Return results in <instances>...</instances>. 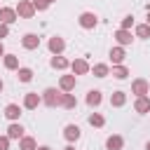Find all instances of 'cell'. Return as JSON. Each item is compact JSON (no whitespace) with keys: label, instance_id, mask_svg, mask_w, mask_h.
<instances>
[{"label":"cell","instance_id":"d4e9b609","mask_svg":"<svg viewBox=\"0 0 150 150\" xmlns=\"http://www.w3.org/2000/svg\"><path fill=\"white\" fill-rule=\"evenodd\" d=\"M19 150H38V141L33 136H23L19 141Z\"/></svg>","mask_w":150,"mask_h":150},{"label":"cell","instance_id":"d6a6232c","mask_svg":"<svg viewBox=\"0 0 150 150\" xmlns=\"http://www.w3.org/2000/svg\"><path fill=\"white\" fill-rule=\"evenodd\" d=\"M5 56V45H2V40H0V59Z\"/></svg>","mask_w":150,"mask_h":150},{"label":"cell","instance_id":"52a82bcc","mask_svg":"<svg viewBox=\"0 0 150 150\" xmlns=\"http://www.w3.org/2000/svg\"><path fill=\"white\" fill-rule=\"evenodd\" d=\"M112 38H115V42H117V45H122V47H127V45H131V42H134L131 30H127V28H117Z\"/></svg>","mask_w":150,"mask_h":150},{"label":"cell","instance_id":"3957f363","mask_svg":"<svg viewBox=\"0 0 150 150\" xmlns=\"http://www.w3.org/2000/svg\"><path fill=\"white\" fill-rule=\"evenodd\" d=\"M77 23H80L84 30H91V28L98 26V16H96L94 12H82V14L77 16Z\"/></svg>","mask_w":150,"mask_h":150},{"label":"cell","instance_id":"836d02e7","mask_svg":"<svg viewBox=\"0 0 150 150\" xmlns=\"http://www.w3.org/2000/svg\"><path fill=\"white\" fill-rule=\"evenodd\" d=\"M63 150H75V145H73V143H68V145H66Z\"/></svg>","mask_w":150,"mask_h":150},{"label":"cell","instance_id":"9c48e42d","mask_svg":"<svg viewBox=\"0 0 150 150\" xmlns=\"http://www.w3.org/2000/svg\"><path fill=\"white\" fill-rule=\"evenodd\" d=\"M80 136H82V131H80V127H77V124H66V127H63V138H66L68 143L80 141Z\"/></svg>","mask_w":150,"mask_h":150},{"label":"cell","instance_id":"2e32d148","mask_svg":"<svg viewBox=\"0 0 150 150\" xmlns=\"http://www.w3.org/2000/svg\"><path fill=\"white\" fill-rule=\"evenodd\" d=\"M124 148V138L120 134H112L105 138V150H122Z\"/></svg>","mask_w":150,"mask_h":150},{"label":"cell","instance_id":"f35d334b","mask_svg":"<svg viewBox=\"0 0 150 150\" xmlns=\"http://www.w3.org/2000/svg\"><path fill=\"white\" fill-rule=\"evenodd\" d=\"M49 2H56V0H49Z\"/></svg>","mask_w":150,"mask_h":150},{"label":"cell","instance_id":"f546056e","mask_svg":"<svg viewBox=\"0 0 150 150\" xmlns=\"http://www.w3.org/2000/svg\"><path fill=\"white\" fill-rule=\"evenodd\" d=\"M131 26H134V16H131V14L122 16V23H120V28H127V30H131Z\"/></svg>","mask_w":150,"mask_h":150},{"label":"cell","instance_id":"ac0fdd59","mask_svg":"<svg viewBox=\"0 0 150 150\" xmlns=\"http://www.w3.org/2000/svg\"><path fill=\"white\" fill-rule=\"evenodd\" d=\"M75 84H77L75 75H61V80H59V89L61 91H73Z\"/></svg>","mask_w":150,"mask_h":150},{"label":"cell","instance_id":"cb8c5ba5","mask_svg":"<svg viewBox=\"0 0 150 150\" xmlns=\"http://www.w3.org/2000/svg\"><path fill=\"white\" fill-rule=\"evenodd\" d=\"M2 63H5L7 70H19V56H14V54H5Z\"/></svg>","mask_w":150,"mask_h":150},{"label":"cell","instance_id":"7402d4cb","mask_svg":"<svg viewBox=\"0 0 150 150\" xmlns=\"http://www.w3.org/2000/svg\"><path fill=\"white\" fill-rule=\"evenodd\" d=\"M61 108H66V110H75V108H77V98H75V94H70V91H63Z\"/></svg>","mask_w":150,"mask_h":150},{"label":"cell","instance_id":"8fae6325","mask_svg":"<svg viewBox=\"0 0 150 150\" xmlns=\"http://www.w3.org/2000/svg\"><path fill=\"white\" fill-rule=\"evenodd\" d=\"M47 47H49L52 54H63V49H66V40H63L61 35H54V38H49Z\"/></svg>","mask_w":150,"mask_h":150},{"label":"cell","instance_id":"5b68a950","mask_svg":"<svg viewBox=\"0 0 150 150\" xmlns=\"http://www.w3.org/2000/svg\"><path fill=\"white\" fill-rule=\"evenodd\" d=\"M70 70H73V75H87V73H91V66L87 59H75V61H70Z\"/></svg>","mask_w":150,"mask_h":150},{"label":"cell","instance_id":"f1b7e54d","mask_svg":"<svg viewBox=\"0 0 150 150\" xmlns=\"http://www.w3.org/2000/svg\"><path fill=\"white\" fill-rule=\"evenodd\" d=\"M33 5H35V9H38V12H47L52 2H49V0H33Z\"/></svg>","mask_w":150,"mask_h":150},{"label":"cell","instance_id":"e0dca14e","mask_svg":"<svg viewBox=\"0 0 150 150\" xmlns=\"http://www.w3.org/2000/svg\"><path fill=\"white\" fill-rule=\"evenodd\" d=\"M49 66H52L54 70H66V68H70V61H68L66 56H61V54H54L52 61H49Z\"/></svg>","mask_w":150,"mask_h":150},{"label":"cell","instance_id":"83f0119b","mask_svg":"<svg viewBox=\"0 0 150 150\" xmlns=\"http://www.w3.org/2000/svg\"><path fill=\"white\" fill-rule=\"evenodd\" d=\"M89 124L96 127V129H101V127L105 124V117H103L101 112H91V115H89Z\"/></svg>","mask_w":150,"mask_h":150},{"label":"cell","instance_id":"9a60e30c","mask_svg":"<svg viewBox=\"0 0 150 150\" xmlns=\"http://www.w3.org/2000/svg\"><path fill=\"white\" fill-rule=\"evenodd\" d=\"M134 110H136L138 115H148V112H150V98H148V96H136Z\"/></svg>","mask_w":150,"mask_h":150},{"label":"cell","instance_id":"ba28073f","mask_svg":"<svg viewBox=\"0 0 150 150\" xmlns=\"http://www.w3.org/2000/svg\"><path fill=\"white\" fill-rule=\"evenodd\" d=\"M21 45H23V49L33 52V49L40 47V35H38V33H26V35L21 38Z\"/></svg>","mask_w":150,"mask_h":150},{"label":"cell","instance_id":"4316f807","mask_svg":"<svg viewBox=\"0 0 150 150\" xmlns=\"http://www.w3.org/2000/svg\"><path fill=\"white\" fill-rule=\"evenodd\" d=\"M16 77H19V82H30V80H33V70H30V68H26V66H19Z\"/></svg>","mask_w":150,"mask_h":150},{"label":"cell","instance_id":"8992f818","mask_svg":"<svg viewBox=\"0 0 150 150\" xmlns=\"http://www.w3.org/2000/svg\"><path fill=\"white\" fill-rule=\"evenodd\" d=\"M40 103H42V94H38V91H28L23 96V108L26 110H35Z\"/></svg>","mask_w":150,"mask_h":150},{"label":"cell","instance_id":"1f68e13d","mask_svg":"<svg viewBox=\"0 0 150 150\" xmlns=\"http://www.w3.org/2000/svg\"><path fill=\"white\" fill-rule=\"evenodd\" d=\"M7 35H9V26H7V23H0V40L7 38Z\"/></svg>","mask_w":150,"mask_h":150},{"label":"cell","instance_id":"277c9868","mask_svg":"<svg viewBox=\"0 0 150 150\" xmlns=\"http://www.w3.org/2000/svg\"><path fill=\"white\" fill-rule=\"evenodd\" d=\"M131 94H136V96H148V94H150V82H148L145 77H136V80L131 82Z\"/></svg>","mask_w":150,"mask_h":150},{"label":"cell","instance_id":"7a4b0ae2","mask_svg":"<svg viewBox=\"0 0 150 150\" xmlns=\"http://www.w3.org/2000/svg\"><path fill=\"white\" fill-rule=\"evenodd\" d=\"M16 9V14H19V19H33L35 16V5H33V0H19V5L14 7Z\"/></svg>","mask_w":150,"mask_h":150},{"label":"cell","instance_id":"6da1fadb","mask_svg":"<svg viewBox=\"0 0 150 150\" xmlns=\"http://www.w3.org/2000/svg\"><path fill=\"white\" fill-rule=\"evenodd\" d=\"M61 101H63V91H61V89L47 87V89L42 91V103H45L47 108H59Z\"/></svg>","mask_w":150,"mask_h":150},{"label":"cell","instance_id":"4fadbf2b","mask_svg":"<svg viewBox=\"0 0 150 150\" xmlns=\"http://www.w3.org/2000/svg\"><path fill=\"white\" fill-rule=\"evenodd\" d=\"M110 61H112V66H120V63H124V59H127V52H124V47L122 45H117V47H112L110 49Z\"/></svg>","mask_w":150,"mask_h":150},{"label":"cell","instance_id":"ffe728a7","mask_svg":"<svg viewBox=\"0 0 150 150\" xmlns=\"http://www.w3.org/2000/svg\"><path fill=\"white\" fill-rule=\"evenodd\" d=\"M110 75L115 77V80H127L131 73H129V68L124 66V63H120V66H112V70H110Z\"/></svg>","mask_w":150,"mask_h":150},{"label":"cell","instance_id":"4dcf8cb0","mask_svg":"<svg viewBox=\"0 0 150 150\" xmlns=\"http://www.w3.org/2000/svg\"><path fill=\"white\" fill-rule=\"evenodd\" d=\"M9 141H12V138H9L7 134L0 136V150H9Z\"/></svg>","mask_w":150,"mask_h":150},{"label":"cell","instance_id":"8d00e7d4","mask_svg":"<svg viewBox=\"0 0 150 150\" xmlns=\"http://www.w3.org/2000/svg\"><path fill=\"white\" fill-rule=\"evenodd\" d=\"M145 23H150V9H148V21H145Z\"/></svg>","mask_w":150,"mask_h":150},{"label":"cell","instance_id":"e575fe53","mask_svg":"<svg viewBox=\"0 0 150 150\" xmlns=\"http://www.w3.org/2000/svg\"><path fill=\"white\" fill-rule=\"evenodd\" d=\"M38 150H52L49 145H38Z\"/></svg>","mask_w":150,"mask_h":150},{"label":"cell","instance_id":"5bb4252c","mask_svg":"<svg viewBox=\"0 0 150 150\" xmlns=\"http://www.w3.org/2000/svg\"><path fill=\"white\" fill-rule=\"evenodd\" d=\"M21 108H23V105L7 103V105H5V117H7L9 122H19V117H21Z\"/></svg>","mask_w":150,"mask_h":150},{"label":"cell","instance_id":"30bf717a","mask_svg":"<svg viewBox=\"0 0 150 150\" xmlns=\"http://www.w3.org/2000/svg\"><path fill=\"white\" fill-rule=\"evenodd\" d=\"M16 19H19V14H16V9H14V7H0V23L12 26Z\"/></svg>","mask_w":150,"mask_h":150},{"label":"cell","instance_id":"d590c367","mask_svg":"<svg viewBox=\"0 0 150 150\" xmlns=\"http://www.w3.org/2000/svg\"><path fill=\"white\" fill-rule=\"evenodd\" d=\"M2 89H5V82H2V80H0V94H2Z\"/></svg>","mask_w":150,"mask_h":150},{"label":"cell","instance_id":"44dd1931","mask_svg":"<svg viewBox=\"0 0 150 150\" xmlns=\"http://www.w3.org/2000/svg\"><path fill=\"white\" fill-rule=\"evenodd\" d=\"M127 103V91H112L110 94V105L112 108H122Z\"/></svg>","mask_w":150,"mask_h":150},{"label":"cell","instance_id":"7c38bea8","mask_svg":"<svg viewBox=\"0 0 150 150\" xmlns=\"http://www.w3.org/2000/svg\"><path fill=\"white\" fill-rule=\"evenodd\" d=\"M23 131H26V129H23V124H21V122H12V124L7 127V136H9L12 141H21V138L26 136Z\"/></svg>","mask_w":150,"mask_h":150},{"label":"cell","instance_id":"d6986e66","mask_svg":"<svg viewBox=\"0 0 150 150\" xmlns=\"http://www.w3.org/2000/svg\"><path fill=\"white\" fill-rule=\"evenodd\" d=\"M101 101H103V94H101L98 89H89V91H87V105H89V108H98Z\"/></svg>","mask_w":150,"mask_h":150},{"label":"cell","instance_id":"484cf974","mask_svg":"<svg viewBox=\"0 0 150 150\" xmlns=\"http://www.w3.org/2000/svg\"><path fill=\"white\" fill-rule=\"evenodd\" d=\"M134 35L141 38V40H148V38H150V23H138V26L134 28Z\"/></svg>","mask_w":150,"mask_h":150},{"label":"cell","instance_id":"603a6c76","mask_svg":"<svg viewBox=\"0 0 150 150\" xmlns=\"http://www.w3.org/2000/svg\"><path fill=\"white\" fill-rule=\"evenodd\" d=\"M91 73H94V77H108L110 75V66L108 63H94Z\"/></svg>","mask_w":150,"mask_h":150},{"label":"cell","instance_id":"74e56055","mask_svg":"<svg viewBox=\"0 0 150 150\" xmlns=\"http://www.w3.org/2000/svg\"><path fill=\"white\" fill-rule=\"evenodd\" d=\"M145 150H150V141H148V143H145Z\"/></svg>","mask_w":150,"mask_h":150}]
</instances>
